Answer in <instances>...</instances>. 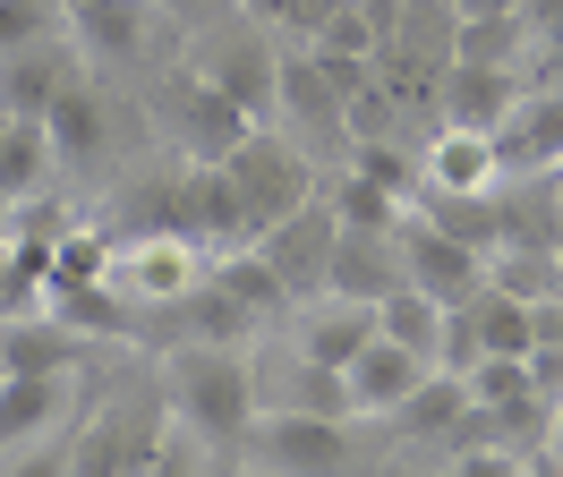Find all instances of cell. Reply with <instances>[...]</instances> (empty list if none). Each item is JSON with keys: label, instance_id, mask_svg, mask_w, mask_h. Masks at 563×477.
Segmentation results:
<instances>
[{"label": "cell", "instance_id": "4dcf8cb0", "mask_svg": "<svg viewBox=\"0 0 563 477\" xmlns=\"http://www.w3.org/2000/svg\"><path fill=\"white\" fill-rule=\"evenodd\" d=\"M487 281L512 290V299H529V307H547V299H563V256L555 247H495Z\"/></svg>", "mask_w": 563, "mask_h": 477}, {"label": "cell", "instance_id": "2e32d148", "mask_svg": "<svg viewBox=\"0 0 563 477\" xmlns=\"http://www.w3.org/2000/svg\"><path fill=\"white\" fill-rule=\"evenodd\" d=\"M77 34H52V43H26V52H9L0 60V102L18 111V120H52V102L69 95V77H77Z\"/></svg>", "mask_w": 563, "mask_h": 477}, {"label": "cell", "instance_id": "8992f818", "mask_svg": "<svg viewBox=\"0 0 563 477\" xmlns=\"http://www.w3.org/2000/svg\"><path fill=\"white\" fill-rule=\"evenodd\" d=\"M188 60L206 68V77L240 102L256 129H274V120H282V43H274V26L247 18V26H231V34H206Z\"/></svg>", "mask_w": 563, "mask_h": 477}, {"label": "cell", "instance_id": "74e56055", "mask_svg": "<svg viewBox=\"0 0 563 477\" xmlns=\"http://www.w3.org/2000/svg\"><path fill=\"white\" fill-rule=\"evenodd\" d=\"M521 18H529L538 34H555V26H563V0H521Z\"/></svg>", "mask_w": 563, "mask_h": 477}, {"label": "cell", "instance_id": "7c38bea8", "mask_svg": "<svg viewBox=\"0 0 563 477\" xmlns=\"http://www.w3.org/2000/svg\"><path fill=\"white\" fill-rule=\"evenodd\" d=\"M103 341H86L69 315L26 307V315H0V375H77Z\"/></svg>", "mask_w": 563, "mask_h": 477}, {"label": "cell", "instance_id": "b9f144b4", "mask_svg": "<svg viewBox=\"0 0 563 477\" xmlns=\"http://www.w3.org/2000/svg\"><path fill=\"white\" fill-rule=\"evenodd\" d=\"M9 129H18V111H9V102H0V145H9Z\"/></svg>", "mask_w": 563, "mask_h": 477}, {"label": "cell", "instance_id": "52a82bcc", "mask_svg": "<svg viewBox=\"0 0 563 477\" xmlns=\"http://www.w3.org/2000/svg\"><path fill=\"white\" fill-rule=\"evenodd\" d=\"M265 247V265L290 281V299L308 307V299H324L333 290V247H342V213H333V197H308L290 222H274V231L256 239Z\"/></svg>", "mask_w": 563, "mask_h": 477}, {"label": "cell", "instance_id": "ac0fdd59", "mask_svg": "<svg viewBox=\"0 0 563 477\" xmlns=\"http://www.w3.org/2000/svg\"><path fill=\"white\" fill-rule=\"evenodd\" d=\"M419 170H427V188H444V197H495L504 188V154L478 129H427Z\"/></svg>", "mask_w": 563, "mask_h": 477}, {"label": "cell", "instance_id": "cb8c5ba5", "mask_svg": "<svg viewBox=\"0 0 563 477\" xmlns=\"http://www.w3.org/2000/svg\"><path fill=\"white\" fill-rule=\"evenodd\" d=\"M461 418H470V384L435 367V375L419 384V392H410V401H401V409L385 418V426H393V443H435V452H444Z\"/></svg>", "mask_w": 563, "mask_h": 477}, {"label": "cell", "instance_id": "4fadbf2b", "mask_svg": "<svg viewBox=\"0 0 563 477\" xmlns=\"http://www.w3.org/2000/svg\"><path fill=\"white\" fill-rule=\"evenodd\" d=\"M401 265H410V281H419L427 299H444V307H470L478 290H487V256L461 247V239H444L427 213L401 222Z\"/></svg>", "mask_w": 563, "mask_h": 477}, {"label": "cell", "instance_id": "d590c367", "mask_svg": "<svg viewBox=\"0 0 563 477\" xmlns=\"http://www.w3.org/2000/svg\"><path fill=\"white\" fill-rule=\"evenodd\" d=\"M435 477H521V452H495V443H478V452H444V469Z\"/></svg>", "mask_w": 563, "mask_h": 477}, {"label": "cell", "instance_id": "1f68e13d", "mask_svg": "<svg viewBox=\"0 0 563 477\" xmlns=\"http://www.w3.org/2000/svg\"><path fill=\"white\" fill-rule=\"evenodd\" d=\"M52 34H69V0H0V60Z\"/></svg>", "mask_w": 563, "mask_h": 477}, {"label": "cell", "instance_id": "d6986e66", "mask_svg": "<svg viewBox=\"0 0 563 477\" xmlns=\"http://www.w3.org/2000/svg\"><path fill=\"white\" fill-rule=\"evenodd\" d=\"M401 281H410V265H401V231H342V247H333V299L385 307Z\"/></svg>", "mask_w": 563, "mask_h": 477}, {"label": "cell", "instance_id": "5b68a950", "mask_svg": "<svg viewBox=\"0 0 563 477\" xmlns=\"http://www.w3.org/2000/svg\"><path fill=\"white\" fill-rule=\"evenodd\" d=\"M358 418H317V409H265L256 426H247L240 461L274 477H351L358 469V443H351Z\"/></svg>", "mask_w": 563, "mask_h": 477}, {"label": "cell", "instance_id": "4316f807", "mask_svg": "<svg viewBox=\"0 0 563 477\" xmlns=\"http://www.w3.org/2000/svg\"><path fill=\"white\" fill-rule=\"evenodd\" d=\"M444 315H453L444 299H427L419 281H401V290H393V299L376 307V333H385V341H401V350H419L427 367H435V358H444Z\"/></svg>", "mask_w": 563, "mask_h": 477}, {"label": "cell", "instance_id": "83f0119b", "mask_svg": "<svg viewBox=\"0 0 563 477\" xmlns=\"http://www.w3.org/2000/svg\"><path fill=\"white\" fill-rule=\"evenodd\" d=\"M206 273H213V281H222V290H231L240 307H256L265 324H274V315H299V299H290V281H282L274 265H265V247H231V256H213Z\"/></svg>", "mask_w": 563, "mask_h": 477}, {"label": "cell", "instance_id": "5bb4252c", "mask_svg": "<svg viewBox=\"0 0 563 477\" xmlns=\"http://www.w3.org/2000/svg\"><path fill=\"white\" fill-rule=\"evenodd\" d=\"M504 179H563V86H529L521 111L495 129Z\"/></svg>", "mask_w": 563, "mask_h": 477}, {"label": "cell", "instance_id": "ffe728a7", "mask_svg": "<svg viewBox=\"0 0 563 477\" xmlns=\"http://www.w3.org/2000/svg\"><path fill=\"white\" fill-rule=\"evenodd\" d=\"M69 401H77L69 375H0V461L43 443V435H60Z\"/></svg>", "mask_w": 563, "mask_h": 477}, {"label": "cell", "instance_id": "44dd1931", "mask_svg": "<svg viewBox=\"0 0 563 477\" xmlns=\"http://www.w3.org/2000/svg\"><path fill=\"white\" fill-rule=\"evenodd\" d=\"M367 341H376V307L333 299V290H324V299L299 307V333H290V350H299V358H317V367H342V375H351V358L367 350Z\"/></svg>", "mask_w": 563, "mask_h": 477}, {"label": "cell", "instance_id": "7bdbcfd3", "mask_svg": "<svg viewBox=\"0 0 563 477\" xmlns=\"http://www.w3.org/2000/svg\"><path fill=\"white\" fill-rule=\"evenodd\" d=\"M231 477H274V469H256V461H240V469H231Z\"/></svg>", "mask_w": 563, "mask_h": 477}, {"label": "cell", "instance_id": "8fae6325", "mask_svg": "<svg viewBox=\"0 0 563 477\" xmlns=\"http://www.w3.org/2000/svg\"><path fill=\"white\" fill-rule=\"evenodd\" d=\"M274 129H290L299 145H351V102H342V86L324 77V60L299 43V52H282V120Z\"/></svg>", "mask_w": 563, "mask_h": 477}, {"label": "cell", "instance_id": "30bf717a", "mask_svg": "<svg viewBox=\"0 0 563 477\" xmlns=\"http://www.w3.org/2000/svg\"><path fill=\"white\" fill-rule=\"evenodd\" d=\"M529 77L521 68H478V60H453L444 77H435V129H478L495 136L512 111H521Z\"/></svg>", "mask_w": 563, "mask_h": 477}, {"label": "cell", "instance_id": "f546056e", "mask_svg": "<svg viewBox=\"0 0 563 477\" xmlns=\"http://www.w3.org/2000/svg\"><path fill=\"white\" fill-rule=\"evenodd\" d=\"M419 213H427L444 239L478 247V256H495V247H504V204H495V197H444V188H419Z\"/></svg>", "mask_w": 563, "mask_h": 477}, {"label": "cell", "instance_id": "d4e9b609", "mask_svg": "<svg viewBox=\"0 0 563 477\" xmlns=\"http://www.w3.org/2000/svg\"><path fill=\"white\" fill-rule=\"evenodd\" d=\"M324 197H333V213H342V231H401V222L419 213V197H401L393 179H376V170H358V163L342 170Z\"/></svg>", "mask_w": 563, "mask_h": 477}, {"label": "cell", "instance_id": "836d02e7", "mask_svg": "<svg viewBox=\"0 0 563 477\" xmlns=\"http://www.w3.org/2000/svg\"><path fill=\"white\" fill-rule=\"evenodd\" d=\"M461 384H470V401H521V392H538V384H529V358H478Z\"/></svg>", "mask_w": 563, "mask_h": 477}, {"label": "cell", "instance_id": "9a60e30c", "mask_svg": "<svg viewBox=\"0 0 563 477\" xmlns=\"http://www.w3.org/2000/svg\"><path fill=\"white\" fill-rule=\"evenodd\" d=\"M52 145H60V170H103L120 154V120H111V95L77 68L69 95L52 102Z\"/></svg>", "mask_w": 563, "mask_h": 477}, {"label": "cell", "instance_id": "3957f363", "mask_svg": "<svg viewBox=\"0 0 563 477\" xmlns=\"http://www.w3.org/2000/svg\"><path fill=\"white\" fill-rule=\"evenodd\" d=\"M231 188H240V213H247V231L265 239L274 222H290L308 197H324V170H317V154L299 145L290 129H247V145L231 154Z\"/></svg>", "mask_w": 563, "mask_h": 477}, {"label": "cell", "instance_id": "d6a6232c", "mask_svg": "<svg viewBox=\"0 0 563 477\" xmlns=\"http://www.w3.org/2000/svg\"><path fill=\"white\" fill-rule=\"evenodd\" d=\"M145 477H213V443L188 435V426H172V435H163V452L145 461Z\"/></svg>", "mask_w": 563, "mask_h": 477}, {"label": "cell", "instance_id": "603a6c76", "mask_svg": "<svg viewBox=\"0 0 563 477\" xmlns=\"http://www.w3.org/2000/svg\"><path fill=\"white\" fill-rule=\"evenodd\" d=\"M256 392H265V409H317V418H358L351 375H342V367H317V358H299V350H290V367H256Z\"/></svg>", "mask_w": 563, "mask_h": 477}, {"label": "cell", "instance_id": "7402d4cb", "mask_svg": "<svg viewBox=\"0 0 563 477\" xmlns=\"http://www.w3.org/2000/svg\"><path fill=\"white\" fill-rule=\"evenodd\" d=\"M427 375H435V367H427L419 350H401V341L376 333V341H367V350L351 358V401H358V418H393V409L410 401Z\"/></svg>", "mask_w": 563, "mask_h": 477}, {"label": "cell", "instance_id": "ab89813d", "mask_svg": "<svg viewBox=\"0 0 563 477\" xmlns=\"http://www.w3.org/2000/svg\"><path fill=\"white\" fill-rule=\"evenodd\" d=\"M376 477H427V469H419V461H410V452H393V461H385V469H376Z\"/></svg>", "mask_w": 563, "mask_h": 477}, {"label": "cell", "instance_id": "484cf974", "mask_svg": "<svg viewBox=\"0 0 563 477\" xmlns=\"http://www.w3.org/2000/svg\"><path fill=\"white\" fill-rule=\"evenodd\" d=\"M470 324H478V358H529L538 350V307L495 290V281L470 299Z\"/></svg>", "mask_w": 563, "mask_h": 477}, {"label": "cell", "instance_id": "8d00e7d4", "mask_svg": "<svg viewBox=\"0 0 563 477\" xmlns=\"http://www.w3.org/2000/svg\"><path fill=\"white\" fill-rule=\"evenodd\" d=\"M453 18H521V0H453Z\"/></svg>", "mask_w": 563, "mask_h": 477}, {"label": "cell", "instance_id": "ee69618b", "mask_svg": "<svg viewBox=\"0 0 563 477\" xmlns=\"http://www.w3.org/2000/svg\"><path fill=\"white\" fill-rule=\"evenodd\" d=\"M555 256H563V247H555Z\"/></svg>", "mask_w": 563, "mask_h": 477}, {"label": "cell", "instance_id": "277c9868", "mask_svg": "<svg viewBox=\"0 0 563 477\" xmlns=\"http://www.w3.org/2000/svg\"><path fill=\"white\" fill-rule=\"evenodd\" d=\"M154 129L179 145V163H231V154L247 145V129H256V120H247V111L222 95V86H213L197 60H179L172 77L154 86Z\"/></svg>", "mask_w": 563, "mask_h": 477}, {"label": "cell", "instance_id": "9c48e42d", "mask_svg": "<svg viewBox=\"0 0 563 477\" xmlns=\"http://www.w3.org/2000/svg\"><path fill=\"white\" fill-rule=\"evenodd\" d=\"M111 281H120L137 307H172L179 290L206 281V247H188V239H172V231L120 239V247H111Z\"/></svg>", "mask_w": 563, "mask_h": 477}, {"label": "cell", "instance_id": "f35d334b", "mask_svg": "<svg viewBox=\"0 0 563 477\" xmlns=\"http://www.w3.org/2000/svg\"><path fill=\"white\" fill-rule=\"evenodd\" d=\"M521 477H563V452H529V461H521Z\"/></svg>", "mask_w": 563, "mask_h": 477}, {"label": "cell", "instance_id": "e0dca14e", "mask_svg": "<svg viewBox=\"0 0 563 477\" xmlns=\"http://www.w3.org/2000/svg\"><path fill=\"white\" fill-rule=\"evenodd\" d=\"M154 26H163V18H154V0H69V34H77V52H86V60L137 68Z\"/></svg>", "mask_w": 563, "mask_h": 477}, {"label": "cell", "instance_id": "7a4b0ae2", "mask_svg": "<svg viewBox=\"0 0 563 477\" xmlns=\"http://www.w3.org/2000/svg\"><path fill=\"white\" fill-rule=\"evenodd\" d=\"M172 392H163V375L154 384H129V392H111L103 409H86L69 426V477H145V461L163 452L172 435Z\"/></svg>", "mask_w": 563, "mask_h": 477}, {"label": "cell", "instance_id": "60d3db41", "mask_svg": "<svg viewBox=\"0 0 563 477\" xmlns=\"http://www.w3.org/2000/svg\"><path fill=\"white\" fill-rule=\"evenodd\" d=\"M9 222H18V197H9V188H0V239H9Z\"/></svg>", "mask_w": 563, "mask_h": 477}, {"label": "cell", "instance_id": "ba28073f", "mask_svg": "<svg viewBox=\"0 0 563 477\" xmlns=\"http://www.w3.org/2000/svg\"><path fill=\"white\" fill-rule=\"evenodd\" d=\"M265 333V315L256 307H240L222 281H197V290H179L172 307H145V341L154 350H188V341H222V350H247V341Z\"/></svg>", "mask_w": 563, "mask_h": 477}, {"label": "cell", "instance_id": "6da1fadb", "mask_svg": "<svg viewBox=\"0 0 563 477\" xmlns=\"http://www.w3.org/2000/svg\"><path fill=\"white\" fill-rule=\"evenodd\" d=\"M163 392H172V418L188 435H206L213 452L240 461L247 426L265 418V392H256V358L247 350H222V341H188V350H163Z\"/></svg>", "mask_w": 563, "mask_h": 477}, {"label": "cell", "instance_id": "f1b7e54d", "mask_svg": "<svg viewBox=\"0 0 563 477\" xmlns=\"http://www.w3.org/2000/svg\"><path fill=\"white\" fill-rule=\"evenodd\" d=\"M52 170H60V145H52V120H18L9 145H0V188L26 204V197H52Z\"/></svg>", "mask_w": 563, "mask_h": 477}, {"label": "cell", "instance_id": "e575fe53", "mask_svg": "<svg viewBox=\"0 0 563 477\" xmlns=\"http://www.w3.org/2000/svg\"><path fill=\"white\" fill-rule=\"evenodd\" d=\"M0 477H69V426H60V435H43V443H26V452H9Z\"/></svg>", "mask_w": 563, "mask_h": 477}]
</instances>
